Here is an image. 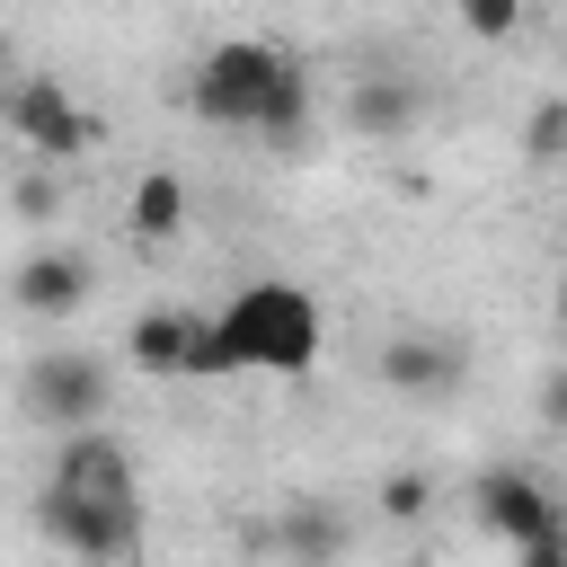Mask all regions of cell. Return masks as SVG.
Wrapping results in <instances>:
<instances>
[{
  "label": "cell",
  "instance_id": "1",
  "mask_svg": "<svg viewBox=\"0 0 567 567\" xmlns=\"http://www.w3.org/2000/svg\"><path fill=\"white\" fill-rule=\"evenodd\" d=\"M328 346V319L301 284L284 275H257L239 284L221 310H195V337H186V381H230V372H284L301 381Z\"/></svg>",
  "mask_w": 567,
  "mask_h": 567
},
{
  "label": "cell",
  "instance_id": "2",
  "mask_svg": "<svg viewBox=\"0 0 567 567\" xmlns=\"http://www.w3.org/2000/svg\"><path fill=\"white\" fill-rule=\"evenodd\" d=\"M186 106L213 133H257V142L292 151L310 133V71L284 44H266V35H221L186 71Z\"/></svg>",
  "mask_w": 567,
  "mask_h": 567
},
{
  "label": "cell",
  "instance_id": "3",
  "mask_svg": "<svg viewBox=\"0 0 567 567\" xmlns=\"http://www.w3.org/2000/svg\"><path fill=\"white\" fill-rule=\"evenodd\" d=\"M35 532L44 549H62L71 567H124L151 532L142 496H71V487H35Z\"/></svg>",
  "mask_w": 567,
  "mask_h": 567
},
{
  "label": "cell",
  "instance_id": "4",
  "mask_svg": "<svg viewBox=\"0 0 567 567\" xmlns=\"http://www.w3.org/2000/svg\"><path fill=\"white\" fill-rule=\"evenodd\" d=\"M0 133H9L18 151H35L44 168H71V159L97 142V115H89L62 80L18 71V80H0Z\"/></svg>",
  "mask_w": 567,
  "mask_h": 567
},
{
  "label": "cell",
  "instance_id": "5",
  "mask_svg": "<svg viewBox=\"0 0 567 567\" xmlns=\"http://www.w3.org/2000/svg\"><path fill=\"white\" fill-rule=\"evenodd\" d=\"M106 399H115V372H106V354H80V346H44V354H27V372H18V408H27L35 425H53V434L97 425Z\"/></svg>",
  "mask_w": 567,
  "mask_h": 567
},
{
  "label": "cell",
  "instance_id": "6",
  "mask_svg": "<svg viewBox=\"0 0 567 567\" xmlns=\"http://www.w3.org/2000/svg\"><path fill=\"white\" fill-rule=\"evenodd\" d=\"M346 505H328V496H284L257 532H248V549H266L275 567H337L346 558Z\"/></svg>",
  "mask_w": 567,
  "mask_h": 567
},
{
  "label": "cell",
  "instance_id": "7",
  "mask_svg": "<svg viewBox=\"0 0 567 567\" xmlns=\"http://www.w3.org/2000/svg\"><path fill=\"white\" fill-rule=\"evenodd\" d=\"M470 514H478V532H487V540H505V549H523V540L558 532V496H549V478H540V470H487V478L470 487Z\"/></svg>",
  "mask_w": 567,
  "mask_h": 567
},
{
  "label": "cell",
  "instance_id": "8",
  "mask_svg": "<svg viewBox=\"0 0 567 567\" xmlns=\"http://www.w3.org/2000/svg\"><path fill=\"white\" fill-rule=\"evenodd\" d=\"M89 292H97V257H89V248H35V257H18V275H9V301H18L27 319H71Z\"/></svg>",
  "mask_w": 567,
  "mask_h": 567
},
{
  "label": "cell",
  "instance_id": "9",
  "mask_svg": "<svg viewBox=\"0 0 567 567\" xmlns=\"http://www.w3.org/2000/svg\"><path fill=\"white\" fill-rule=\"evenodd\" d=\"M416 124H425V89L408 71H363L346 89V133L354 142H408Z\"/></svg>",
  "mask_w": 567,
  "mask_h": 567
},
{
  "label": "cell",
  "instance_id": "10",
  "mask_svg": "<svg viewBox=\"0 0 567 567\" xmlns=\"http://www.w3.org/2000/svg\"><path fill=\"white\" fill-rule=\"evenodd\" d=\"M461 372H470V354H461L452 337L408 328V337H390V346H381V381H390L399 399H443V390H461Z\"/></svg>",
  "mask_w": 567,
  "mask_h": 567
},
{
  "label": "cell",
  "instance_id": "11",
  "mask_svg": "<svg viewBox=\"0 0 567 567\" xmlns=\"http://www.w3.org/2000/svg\"><path fill=\"white\" fill-rule=\"evenodd\" d=\"M186 337H195V310L151 301V310H133L124 354H133V372H151V381H186Z\"/></svg>",
  "mask_w": 567,
  "mask_h": 567
},
{
  "label": "cell",
  "instance_id": "12",
  "mask_svg": "<svg viewBox=\"0 0 567 567\" xmlns=\"http://www.w3.org/2000/svg\"><path fill=\"white\" fill-rule=\"evenodd\" d=\"M124 221H133V239H151V248L177 239V230H186V177H177V168H142Z\"/></svg>",
  "mask_w": 567,
  "mask_h": 567
},
{
  "label": "cell",
  "instance_id": "13",
  "mask_svg": "<svg viewBox=\"0 0 567 567\" xmlns=\"http://www.w3.org/2000/svg\"><path fill=\"white\" fill-rule=\"evenodd\" d=\"M425 505H434V478H425V470H390V478L372 487V514H381V523H425Z\"/></svg>",
  "mask_w": 567,
  "mask_h": 567
},
{
  "label": "cell",
  "instance_id": "14",
  "mask_svg": "<svg viewBox=\"0 0 567 567\" xmlns=\"http://www.w3.org/2000/svg\"><path fill=\"white\" fill-rule=\"evenodd\" d=\"M558 151H567V97H540V106L523 115V159H540V168H549Z\"/></svg>",
  "mask_w": 567,
  "mask_h": 567
},
{
  "label": "cell",
  "instance_id": "15",
  "mask_svg": "<svg viewBox=\"0 0 567 567\" xmlns=\"http://www.w3.org/2000/svg\"><path fill=\"white\" fill-rule=\"evenodd\" d=\"M461 9V27L478 35V44H505V35H523V0H452Z\"/></svg>",
  "mask_w": 567,
  "mask_h": 567
},
{
  "label": "cell",
  "instance_id": "16",
  "mask_svg": "<svg viewBox=\"0 0 567 567\" xmlns=\"http://www.w3.org/2000/svg\"><path fill=\"white\" fill-rule=\"evenodd\" d=\"M9 204H18V221H53V213H62V177H53V168H27V177L9 186Z\"/></svg>",
  "mask_w": 567,
  "mask_h": 567
},
{
  "label": "cell",
  "instance_id": "17",
  "mask_svg": "<svg viewBox=\"0 0 567 567\" xmlns=\"http://www.w3.org/2000/svg\"><path fill=\"white\" fill-rule=\"evenodd\" d=\"M514 567H567V540H558V532H540V540H523V549H514Z\"/></svg>",
  "mask_w": 567,
  "mask_h": 567
}]
</instances>
